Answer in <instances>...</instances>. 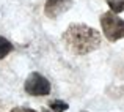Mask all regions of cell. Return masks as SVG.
Returning <instances> with one entry per match:
<instances>
[{"mask_svg": "<svg viewBox=\"0 0 124 112\" xmlns=\"http://www.w3.org/2000/svg\"><path fill=\"white\" fill-rule=\"evenodd\" d=\"M101 25H102L104 37L110 43L119 41L124 38V21L113 11H107L101 16Z\"/></svg>", "mask_w": 124, "mask_h": 112, "instance_id": "cell-2", "label": "cell"}, {"mask_svg": "<svg viewBox=\"0 0 124 112\" xmlns=\"http://www.w3.org/2000/svg\"><path fill=\"white\" fill-rule=\"evenodd\" d=\"M11 112H38V111L30 109V107H14V109H11Z\"/></svg>", "mask_w": 124, "mask_h": 112, "instance_id": "cell-8", "label": "cell"}, {"mask_svg": "<svg viewBox=\"0 0 124 112\" xmlns=\"http://www.w3.org/2000/svg\"><path fill=\"white\" fill-rule=\"evenodd\" d=\"M101 33L85 24H71L63 33V43L74 55H86L101 46Z\"/></svg>", "mask_w": 124, "mask_h": 112, "instance_id": "cell-1", "label": "cell"}, {"mask_svg": "<svg viewBox=\"0 0 124 112\" xmlns=\"http://www.w3.org/2000/svg\"><path fill=\"white\" fill-rule=\"evenodd\" d=\"M83 112H85V111H83Z\"/></svg>", "mask_w": 124, "mask_h": 112, "instance_id": "cell-9", "label": "cell"}, {"mask_svg": "<svg viewBox=\"0 0 124 112\" xmlns=\"http://www.w3.org/2000/svg\"><path fill=\"white\" fill-rule=\"evenodd\" d=\"M49 107H50L52 111L44 109L42 112H64V111L69 109V104L64 103V101H61V100H52L50 103H49Z\"/></svg>", "mask_w": 124, "mask_h": 112, "instance_id": "cell-5", "label": "cell"}, {"mask_svg": "<svg viewBox=\"0 0 124 112\" xmlns=\"http://www.w3.org/2000/svg\"><path fill=\"white\" fill-rule=\"evenodd\" d=\"M107 5L110 6V11H113L115 14L124 11V0H107Z\"/></svg>", "mask_w": 124, "mask_h": 112, "instance_id": "cell-7", "label": "cell"}, {"mask_svg": "<svg viewBox=\"0 0 124 112\" xmlns=\"http://www.w3.org/2000/svg\"><path fill=\"white\" fill-rule=\"evenodd\" d=\"M72 5L74 0H47L44 5V14L49 19H57L72 8Z\"/></svg>", "mask_w": 124, "mask_h": 112, "instance_id": "cell-4", "label": "cell"}, {"mask_svg": "<svg viewBox=\"0 0 124 112\" xmlns=\"http://www.w3.org/2000/svg\"><path fill=\"white\" fill-rule=\"evenodd\" d=\"M13 49H14V46L11 44V41H8L6 38L0 37V60H2V58H5L6 55L13 51Z\"/></svg>", "mask_w": 124, "mask_h": 112, "instance_id": "cell-6", "label": "cell"}, {"mask_svg": "<svg viewBox=\"0 0 124 112\" xmlns=\"http://www.w3.org/2000/svg\"><path fill=\"white\" fill-rule=\"evenodd\" d=\"M24 90L28 95H31V96H47L50 93V82L42 74L33 71V73H30L28 77L25 79Z\"/></svg>", "mask_w": 124, "mask_h": 112, "instance_id": "cell-3", "label": "cell"}]
</instances>
